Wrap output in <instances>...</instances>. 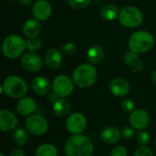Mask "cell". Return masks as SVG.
I'll list each match as a JSON object with an SVG mask.
<instances>
[{
  "instance_id": "6da1fadb",
  "label": "cell",
  "mask_w": 156,
  "mask_h": 156,
  "mask_svg": "<svg viewBox=\"0 0 156 156\" xmlns=\"http://www.w3.org/2000/svg\"><path fill=\"white\" fill-rule=\"evenodd\" d=\"M94 151L95 147L92 140L83 134L70 136L64 145L66 156H93Z\"/></svg>"
},
{
  "instance_id": "7a4b0ae2",
  "label": "cell",
  "mask_w": 156,
  "mask_h": 156,
  "mask_svg": "<svg viewBox=\"0 0 156 156\" xmlns=\"http://www.w3.org/2000/svg\"><path fill=\"white\" fill-rule=\"evenodd\" d=\"M98 79V70L91 63H82L73 72V81L80 88L92 87Z\"/></svg>"
},
{
  "instance_id": "3957f363",
  "label": "cell",
  "mask_w": 156,
  "mask_h": 156,
  "mask_svg": "<svg viewBox=\"0 0 156 156\" xmlns=\"http://www.w3.org/2000/svg\"><path fill=\"white\" fill-rule=\"evenodd\" d=\"M154 44L152 35L145 30H138L132 33L129 40V51L136 53H144L150 51Z\"/></svg>"
},
{
  "instance_id": "277c9868",
  "label": "cell",
  "mask_w": 156,
  "mask_h": 156,
  "mask_svg": "<svg viewBox=\"0 0 156 156\" xmlns=\"http://www.w3.org/2000/svg\"><path fill=\"white\" fill-rule=\"evenodd\" d=\"M26 48V41L21 36L16 34L8 36L2 44V51L9 59H17L21 56Z\"/></svg>"
},
{
  "instance_id": "5b68a950",
  "label": "cell",
  "mask_w": 156,
  "mask_h": 156,
  "mask_svg": "<svg viewBox=\"0 0 156 156\" xmlns=\"http://www.w3.org/2000/svg\"><path fill=\"white\" fill-rule=\"evenodd\" d=\"M3 91L9 98H21L28 92V85L21 77L10 75L7 77L4 81Z\"/></svg>"
},
{
  "instance_id": "8992f818",
  "label": "cell",
  "mask_w": 156,
  "mask_h": 156,
  "mask_svg": "<svg viewBox=\"0 0 156 156\" xmlns=\"http://www.w3.org/2000/svg\"><path fill=\"white\" fill-rule=\"evenodd\" d=\"M119 20L123 27L134 29L141 25L143 21V14L135 7H125L119 13Z\"/></svg>"
},
{
  "instance_id": "52a82bcc",
  "label": "cell",
  "mask_w": 156,
  "mask_h": 156,
  "mask_svg": "<svg viewBox=\"0 0 156 156\" xmlns=\"http://www.w3.org/2000/svg\"><path fill=\"white\" fill-rule=\"evenodd\" d=\"M25 127L30 133L35 136L44 135L49 129L47 120L39 114H31L28 116L25 120Z\"/></svg>"
},
{
  "instance_id": "ba28073f",
  "label": "cell",
  "mask_w": 156,
  "mask_h": 156,
  "mask_svg": "<svg viewBox=\"0 0 156 156\" xmlns=\"http://www.w3.org/2000/svg\"><path fill=\"white\" fill-rule=\"evenodd\" d=\"M87 127L86 116L80 112H73L69 115L65 121V128L72 135L82 134Z\"/></svg>"
},
{
  "instance_id": "9c48e42d",
  "label": "cell",
  "mask_w": 156,
  "mask_h": 156,
  "mask_svg": "<svg viewBox=\"0 0 156 156\" xmlns=\"http://www.w3.org/2000/svg\"><path fill=\"white\" fill-rule=\"evenodd\" d=\"M74 87V83L73 79L65 74H60L54 78L52 82V90L58 96V98H67L69 97Z\"/></svg>"
},
{
  "instance_id": "30bf717a",
  "label": "cell",
  "mask_w": 156,
  "mask_h": 156,
  "mask_svg": "<svg viewBox=\"0 0 156 156\" xmlns=\"http://www.w3.org/2000/svg\"><path fill=\"white\" fill-rule=\"evenodd\" d=\"M129 122L135 129H145L150 124V116L146 110L142 108H137L129 113Z\"/></svg>"
},
{
  "instance_id": "8fae6325",
  "label": "cell",
  "mask_w": 156,
  "mask_h": 156,
  "mask_svg": "<svg viewBox=\"0 0 156 156\" xmlns=\"http://www.w3.org/2000/svg\"><path fill=\"white\" fill-rule=\"evenodd\" d=\"M20 63L22 67L29 72H37L42 67L41 58L35 52L24 53L20 59Z\"/></svg>"
},
{
  "instance_id": "7c38bea8",
  "label": "cell",
  "mask_w": 156,
  "mask_h": 156,
  "mask_svg": "<svg viewBox=\"0 0 156 156\" xmlns=\"http://www.w3.org/2000/svg\"><path fill=\"white\" fill-rule=\"evenodd\" d=\"M18 125L17 116L10 110L0 109V130L9 132L15 129Z\"/></svg>"
},
{
  "instance_id": "4fadbf2b",
  "label": "cell",
  "mask_w": 156,
  "mask_h": 156,
  "mask_svg": "<svg viewBox=\"0 0 156 156\" xmlns=\"http://www.w3.org/2000/svg\"><path fill=\"white\" fill-rule=\"evenodd\" d=\"M130 86L129 82L122 77H116L109 84V90L111 94L117 98H124L129 93Z\"/></svg>"
},
{
  "instance_id": "5bb4252c",
  "label": "cell",
  "mask_w": 156,
  "mask_h": 156,
  "mask_svg": "<svg viewBox=\"0 0 156 156\" xmlns=\"http://www.w3.org/2000/svg\"><path fill=\"white\" fill-rule=\"evenodd\" d=\"M32 14L34 18L40 21L47 20L51 14V7L46 0H38L33 5Z\"/></svg>"
},
{
  "instance_id": "9a60e30c",
  "label": "cell",
  "mask_w": 156,
  "mask_h": 156,
  "mask_svg": "<svg viewBox=\"0 0 156 156\" xmlns=\"http://www.w3.org/2000/svg\"><path fill=\"white\" fill-rule=\"evenodd\" d=\"M120 136H121L120 130L115 126H107L103 128L100 132L101 140L108 145L117 143L120 140Z\"/></svg>"
},
{
  "instance_id": "2e32d148",
  "label": "cell",
  "mask_w": 156,
  "mask_h": 156,
  "mask_svg": "<svg viewBox=\"0 0 156 156\" xmlns=\"http://www.w3.org/2000/svg\"><path fill=\"white\" fill-rule=\"evenodd\" d=\"M37 108V104L35 100L29 97L21 98L17 104V111L21 116H30Z\"/></svg>"
},
{
  "instance_id": "e0dca14e",
  "label": "cell",
  "mask_w": 156,
  "mask_h": 156,
  "mask_svg": "<svg viewBox=\"0 0 156 156\" xmlns=\"http://www.w3.org/2000/svg\"><path fill=\"white\" fill-rule=\"evenodd\" d=\"M31 87L35 94L45 96L51 90V83L44 76H36L31 82Z\"/></svg>"
},
{
  "instance_id": "ac0fdd59",
  "label": "cell",
  "mask_w": 156,
  "mask_h": 156,
  "mask_svg": "<svg viewBox=\"0 0 156 156\" xmlns=\"http://www.w3.org/2000/svg\"><path fill=\"white\" fill-rule=\"evenodd\" d=\"M62 62V54L56 48H51L45 54V63L50 69H58Z\"/></svg>"
},
{
  "instance_id": "d6986e66",
  "label": "cell",
  "mask_w": 156,
  "mask_h": 156,
  "mask_svg": "<svg viewBox=\"0 0 156 156\" xmlns=\"http://www.w3.org/2000/svg\"><path fill=\"white\" fill-rule=\"evenodd\" d=\"M124 62L131 69L132 72L138 73L143 69L144 63L142 60L140 58L139 53L133 52L131 51H129L124 55Z\"/></svg>"
},
{
  "instance_id": "ffe728a7",
  "label": "cell",
  "mask_w": 156,
  "mask_h": 156,
  "mask_svg": "<svg viewBox=\"0 0 156 156\" xmlns=\"http://www.w3.org/2000/svg\"><path fill=\"white\" fill-rule=\"evenodd\" d=\"M71 110V104L65 98H59L52 103L53 113L60 118L66 117Z\"/></svg>"
},
{
  "instance_id": "44dd1931",
  "label": "cell",
  "mask_w": 156,
  "mask_h": 156,
  "mask_svg": "<svg viewBox=\"0 0 156 156\" xmlns=\"http://www.w3.org/2000/svg\"><path fill=\"white\" fill-rule=\"evenodd\" d=\"M105 56V51L100 45H92L87 52V58L91 64L99 63Z\"/></svg>"
},
{
  "instance_id": "7402d4cb",
  "label": "cell",
  "mask_w": 156,
  "mask_h": 156,
  "mask_svg": "<svg viewBox=\"0 0 156 156\" xmlns=\"http://www.w3.org/2000/svg\"><path fill=\"white\" fill-rule=\"evenodd\" d=\"M41 30V25L38 20H29L23 26V33L28 38L37 37Z\"/></svg>"
},
{
  "instance_id": "603a6c76",
  "label": "cell",
  "mask_w": 156,
  "mask_h": 156,
  "mask_svg": "<svg viewBox=\"0 0 156 156\" xmlns=\"http://www.w3.org/2000/svg\"><path fill=\"white\" fill-rule=\"evenodd\" d=\"M119 11L118 8L112 4L105 5L104 7H102L101 10H100V16L106 21L114 20L116 18L119 17Z\"/></svg>"
},
{
  "instance_id": "cb8c5ba5",
  "label": "cell",
  "mask_w": 156,
  "mask_h": 156,
  "mask_svg": "<svg viewBox=\"0 0 156 156\" xmlns=\"http://www.w3.org/2000/svg\"><path fill=\"white\" fill-rule=\"evenodd\" d=\"M12 139L14 143L19 147L25 146L29 141V134L28 130H26L23 128H17L14 129L12 134Z\"/></svg>"
},
{
  "instance_id": "d4e9b609",
  "label": "cell",
  "mask_w": 156,
  "mask_h": 156,
  "mask_svg": "<svg viewBox=\"0 0 156 156\" xmlns=\"http://www.w3.org/2000/svg\"><path fill=\"white\" fill-rule=\"evenodd\" d=\"M35 156H58V150L51 143H43L36 149Z\"/></svg>"
},
{
  "instance_id": "484cf974",
  "label": "cell",
  "mask_w": 156,
  "mask_h": 156,
  "mask_svg": "<svg viewBox=\"0 0 156 156\" xmlns=\"http://www.w3.org/2000/svg\"><path fill=\"white\" fill-rule=\"evenodd\" d=\"M26 45H27V49L30 51H31V52H37V51H39L41 49L42 42L37 37L28 38V40L26 41Z\"/></svg>"
},
{
  "instance_id": "4316f807",
  "label": "cell",
  "mask_w": 156,
  "mask_h": 156,
  "mask_svg": "<svg viewBox=\"0 0 156 156\" xmlns=\"http://www.w3.org/2000/svg\"><path fill=\"white\" fill-rule=\"evenodd\" d=\"M150 139H151L150 133L143 129L139 130L138 133L136 134V141L140 146H146L149 143Z\"/></svg>"
},
{
  "instance_id": "83f0119b",
  "label": "cell",
  "mask_w": 156,
  "mask_h": 156,
  "mask_svg": "<svg viewBox=\"0 0 156 156\" xmlns=\"http://www.w3.org/2000/svg\"><path fill=\"white\" fill-rule=\"evenodd\" d=\"M92 0H67L68 4L74 9H84L89 4Z\"/></svg>"
},
{
  "instance_id": "f1b7e54d",
  "label": "cell",
  "mask_w": 156,
  "mask_h": 156,
  "mask_svg": "<svg viewBox=\"0 0 156 156\" xmlns=\"http://www.w3.org/2000/svg\"><path fill=\"white\" fill-rule=\"evenodd\" d=\"M61 51L65 55L72 56L77 52V46L73 42H66L62 46Z\"/></svg>"
},
{
  "instance_id": "f546056e",
  "label": "cell",
  "mask_w": 156,
  "mask_h": 156,
  "mask_svg": "<svg viewBox=\"0 0 156 156\" xmlns=\"http://www.w3.org/2000/svg\"><path fill=\"white\" fill-rule=\"evenodd\" d=\"M120 108L124 113H131L135 109V105H134V102L132 100L125 98L121 101Z\"/></svg>"
},
{
  "instance_id": "4dcf8cb0",
  "label": "cell",
  "mask_w": 156,
  "mask_h": 156,
  "mask_svg": "<svg viewBox=\"0 0 156 156\" xmlns=\"http://www.w3.org/2000/svg\"><path fill=\"white\" fill-rule=\"evenodd\" d=\"M109 156H128V150L123 145H117L111 150Z\"/></svg>"
},
{
  "instance_id": "1f68e13d",
  "label": "cell",
  "mask_w": 156,
  "mask_h": 156,
  "mask_svg": "<svg viewBox=\"0 0 156 156\" xmlns=\"http://www.w3.org/2000/svg\"><path fill=\"white\" fill-rule=\"evenodd\" d=\"M133 156H154V153L148 146H140L135 151Z\"/></svg>"
},
{
  "instance_id": "d6a6232c",
  "label": "cell",
  "mask_w": 156,
  "mask_h": 156,
  "mask_svg": "<svg viewBox=\"0 0 156 156\" xmlns=\"http://www.w3.org/2000/svg\"><path fill=\"white\" fill-rule=\"evenodd\" d=\"M134 135H135V129L131 126H126L121 130V136L126 140L131 139Z\"/></svg>"
},
{
  "instance_id": "836d02e7",
  "label": "cell",
  "mask_w": 156,
  "mask_h": 156,
  "mask_svg": "<svg viewBox=\"0 0 156 156\" xmlns=\"http://www.w3.org/2000/svg\"><path fill=\"white\" fill-rule=\"evenodd\" d=\"M9 156H26V154H25L24 150L20 148H16V149H13L9 152Z\"/></svg>"
},
{
  "instance_id": "e575fe53",
  "label": "cell",
  "mask_w": 156,
  "mask_h": 156,
  "mask_svg": "<svg viewBox=\"0 0 156 156\" xmlns=\"http://www.w3.org/2000/svg\"><path fill=\"white\" fill-rule=\"evenodd\" d=\"M150 80L151 82L152 85H155L156 86V70L152 71L150 74Z\"/></svg>"
},
{
  "instance_id": "d590c367",
  "label": "cell",
  "mask_w": 156,
  "mask_h": 156,
  "mask_svg": "<svg viewBox=\"0 0 156 156\" xmlns=\"http://www.w3.org/2000/svg\"><path fill=\"white\" fill-rule=\"evenodd\" d=\"M19 1H20L22 5H24V6H29V5H30V4L32 3L33 0H19Z\"/></svg>"
},
{
  "instance_id": "8d00e7d4",
  "label": "cell",
  "mask_w": 156,
  "mask_h": 156,
  "mask_svg": "<svg viewBox=\"0 0 156 156\" xmlns=\"http://www.w3.org/2000/svg\"><path fill=\"white\" fill-rule=\"evenodd\" d=\"M2 91H3V87H1V85H0V95L2 94Z\"/></svg>"
},
{
  "instance_id": "74e56055",
  "label": "cell",
  "mask_w": 156,
  "mask_h": 156,
  "mask_svg": "<svg viewBox=\"0 0 156 156\" xmlns=\"http://www.w3.org/2000/svg\"><path fill=\"white\" fill-rule=\"evenodd\" d=\"M0 156H5V154H3L2 152H0Z\"/></svg>"
},
{
  "instance_id": "f35d334b",
  "label": "cell",
  "mask_w": 156,
  "mask_h": 156,
  "mask_svg": "<svg viewBox=\"0 0 156 156\" xmlns=\"http://www.w3.org/2000/svg\"><path fill=\"white\" fill-rule=\"evenodd\" d=\"M5 1H13V0H5Z\"/></svg>"
},
{
  "instance_id": "ab89813d",
  "label": "cell",
  "mask_w": 156,
  "mask_h": 156,
  "mask_svg": "<svg viewBox=\"0 0 156 156\" xmlns=\"http://www.w3.org/2000/svg\"><path fill=\"white\" fill-rule=\"evenodd\" d=\"M155 112H156V106H155Z\"/></svg>"
},
{
  "instance_id": "60d3db41",
  "label": "cell",
  "mask_w": 156,
  "mask_h": 156,
  "mask_svg": "<svg viewBox=\"0 0 156 156\" xmlns=\"http://www.w3.org/2000/svg\"><path fill=\"white\" fill-rule=\"evenodd\" d=\"M155 145H156V139H155Z\"/></svg>"
}]
</instances>
